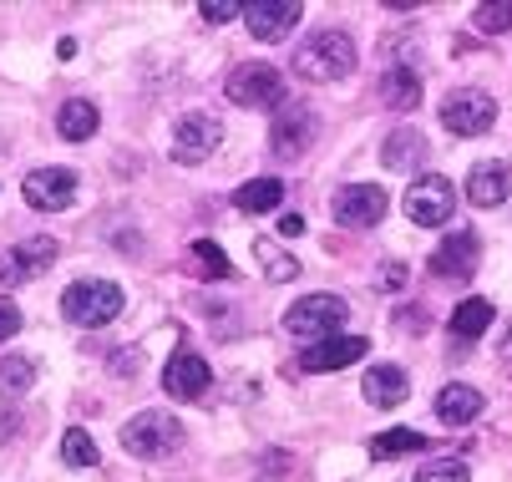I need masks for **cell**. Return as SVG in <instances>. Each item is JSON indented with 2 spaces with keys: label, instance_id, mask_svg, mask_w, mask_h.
I'll use <instances>...</instances> for the list:
<instances>
[{
  "label": "cell",
  "instance_id": "cell-1",
  "mask_svg": "<svg viewBox=\"0 0 512 482\" xmlns=\"http://www.w3.org/2000/svg\"><path fill=\"white\" fill-rule=\"evenodd\" d=\"M355 61H360V51H355V41H350L340 26L310 31V36L295 46V72H300V82H315V87L350 77Z\"/></svg>",
  "mask_w": 512,
  "mask_h": 482
},
{
  "label": "cell",
  "instance_id": "cell-2",
  "mask_svg": "<svg viewBox=\"0 0 512 482\" xmlns=\"http://www.w3.org/2000/svg\"><path fill=\"white\" fill-rule=\"evenodd\" d=\"M345 320H350V305H345L340 295H330V290L300 295L295 305L284 310V330L295 335V340H305V346H320V340L340 335Z\"/></svg>",
  "mask_w": 512,
  "mask_h": 482
},
{
  "label": "cell",
  "instance_id": "cell-3",
  "mask_svg": "<svg viewBox=\"0 0 512 482\" xmlns=\"http://www.w3.org/2000/svg\"><path fill=\"white\" fill-rule=\"evenodd\" d=\"M183 447V427L173 411H137V417L122 427V452L127 457H142V462H158V457H173Z\"/></svg>",
  "mask_w": 512,
  "mask_h": 482
},
{
  "label": "cell",
  "instance_id": "cell-4",
  "mask_svg": "<svg viewBox=\"0 0 512 482\" xmlns=\"http://www.w3.org/2000/svg\"><path fill=\"white\" fill-rule=\"evenodd\" d=\"M61 315L71 325H82V330L112 325L122 315V285H112V280H77L61 295Z\"/></svg>",
  "mask_w": 512,
  "mask_h": 482
},
{
  "label": "cell",
  "instance_id": "cell-5",
  "mask_svg": "<svg viewBox=\"0 0 512 482\" xmlns=\"http://www.w3.org/2000/svg\"><path fill=\"white\" fill-rule=\"evenodd\" d=\"M401 209H406V219L421 224V229H442V224L457 214V183L442 178V173H426V178H416V183L401 193Z\"/></svg>",
  "mask_w": 512,
  "mask_h": 482
},
{
  "label": "cell",
  "instance_id": "cell-6",
  "mask_svg": "<svg viewBox=\"0 0 512 482\" xmlns=\"http://www.w3.org/2000/svg\"><path fill=\"white\" fill-rule=\"evenodd\" d=\"M224 92H229L234 107L264 112V107H279V97H284V77L274 72L269 61H239L234 72H229V82H224Z\"/></svg>",
  "mask_w": 512,
  "mask_h": 482
},
{
  "label": "cell",
  "instance_id": "cell-7",
  "mask_svg": "<svg viewBox=\"0 0 512 482\" xmlns=\"http://www.w3.org/2000/svg\"><path fill=\"white\" fill-rule=\"evenodd\" d=\"M386 209H391V198L381 183H350L330 198V219L340 229H376L386 219Z\"/></svg>",
  "mask_w": 512,
  "mask_h": 482
},
{
  "label": "cell",
  "instance_id": "cell-8",
  "mask_svg": "<svg viewBox=\"0 0 512 482\" xmlns=\"http://www.w3.org/2000/svg\"><path fill=\"white\" fill-rule=\"evenodd\" d=\"M218 143H224V122H218L213 112H188L173 127V163L198 168V163H208L218 153Z\"/></svg>",
  "mask_w": 512,
  "mask_h": 482
},
{
  "label": "cell",
  "instance_id": "cell-9",
  "mask_svg": "<svg viewBox=\"0 0 512 482\" xmlns=\"http://www.w3.org/2000/svg\"><path fill=\"white\" fill-rule=\"evenodd\" d=\"M320 137V122L305 102H289L274 112V127H269V153L274 158H305Z\"/></svg>",
  "mask_w": 512,
  "mask_h": 482
},
{
  "label": "cell",
  "instance_id": "cell-10",
  "mask_svg": "<svg viewBox=\"0 0 512 482\" xmlns=\"http://www.w3.org/2000/svg\"><path fill=\"white\" fill-rule=\"evenodd\" d=\"M492 122H497V102L487 92L462 87V92L442 97V127L452 137H482V132H492Z\"/></svg>",
  "mask_w": 512,
  "mask_h": 482
},
{
  "label": "cell",
  "instance_id": "cell-11",
  "mask_svg": "<svg viewBox=\"0 0 512 482\" xmlns=\"http://www.w3.org/2000/svg\"><path fill=\"white\" fill-rule=\"evenodd\" d=\"M56 254H61V244H56L51 234H31V239L11 244L6 254H0V285H26V280H36V274H46V269L56 264Z\"/></svg>",
  "mask_w": 512,
  "mask_h": 482
},
{
  "label": "cell",
  "instance_id": "cell-12",
  "mask_svg": "<svg viewBox=\"0 0 512 482\" xmlns=\"http://www.w3.org/2000/svg\"><path fill=\"white\" fill-rule=\"evenodd\" d=\"M21 193L36 214H61L77 203V173L71 168H36V173H26Z\"/></svg>",
  "mask_w": 512,
  "mask_h": 482
},
{
  "label": "cell",
  "instance_id": "cell-13",
  "mask_svg": "<svg viewBox=\"0 0 512 482\" xmlns=\"http://www.w3.org/2000/svg\"><path fill=\"white\" fill-rule=\"evenodd\" d=\"M477 264H482V239H477V229L447 234L442 249L426 259V269L436 274V280H467V274H477Z\"/></svg>",
  "mask_w": 512,
  "mask_h": 482
},
{
  "label": "cell",
  "instance_id": "cell-14",
  "mask_svg": "<svg viewBox=\"0 0 512 482\" xmlns=\"http://www.w3.org/2000/svg\"><path fill=\"white\" fill-rule=\"evenodd\" d=\"M360 356H371V340L365 335H330V340H320V346L300 351V371H345Z\"/></svg>",
  "mask_w": 512,
  "mask_h": 482
},
{
  "label": "cell",
  "instance_id": "cell-15",
  "mask_svg": "<svg viewBox=\"0 0 512 482\" xmlns=\"http://www.w3.org/2000/svg\"><path fill=\"white\" fill-rule=\"evenodd\" d=\"M467 203L472 209H497V203H507L512 198V163H502V158H492V163H477L472 173H467Z\"/></svg>",
  "mask_w": 512,
  "mask_h": 482
},
{
  "label": "cell",
  "instance_id": "cell-16",
  "mask_svg": "<svg viewBox=\"0 0 512 482\" xmlns=\"http://www.w3.org/2000/svg\"><path fill=\"white\" fill-rule=\"evenodd\" d=\"M244 21L254 41H284L300 26V6L295 0H254V6H244Z\"/></svg>",
  "mask_w": 512,
  "mask_h": 482
},
{
  "label": "cell",
  "instance_id": "cell-17",
  "mask_svg": "<svg viewBox=\"0 0 512 482\" xmlns=\"http://www.w3.org/2000/svg\"><path fill=\"white\" fill-rule=\"evenodd\" d=\"M208 386H213V371H208V361L193 356V351H178V356L163 366V391L178 396V401H198Z\"/></svg>",
  "mask_w": 512,
  "mask_h": 482
},
{
  "label": "cell",
  "instance_id": "cell-18",
  "mask_svg": "<svg viewBox=\"0 0 512 482\" xmlns=\"http://www.w3.org/2000/svg\"><path fill=\"white\" fill-rule=\"evenodd\" d=\"M421 158H426V132L421 127H396L381 143V168H391V173H411V168H421Z\"/></svg>",
  "mask_w": 512,
  "mask_h": 482
},
{
  "label": "cell",
  "instance_id": "cell-19",
  "mask_svg": "<svg viewBox=\"0 0 512 482\" xmlns=\"http://www.w3.org/2000/svg\"><path fill=\"white\" fill-rule=\"evenodd\" d=\"M482 391L477 386H462V381H452V386H442V396H436V417H442L447 427H467V422H477L482 417Z\"/></svg>",
  "mask_w": 512,
  "mask_h": 482
},
{
  "label": "cell",
  "instance_id": "cell-20",
  "mask_svg": "<svg viewBox=\"0 0 512 482\" xmlns=\"http://www.w3.org/2000/svg\"><path fill=\"white\" fill-rule=\"evenodd\" d=\"M381 102L391 112H416L421 107V72L416 66H391V72H381Z\"/></svg>",
  "mask_w": 512,
  "mask_h": 482
},
{
  "label": "cell",
  "instance_id": "cell-21",
  "mask_svg": "<svg viewBox=\"0 0 512 482\" xmlns=\"http://www.w3.org/2000/svg\"><path fill=\"white\" fill-rule=\"evenodd\" d=\"M97 127H102V112H97L87 97L61 102V112H56V132L66 137V143H87V137H97Z\"/></svg>",
  "mask_w": 512,
  "mask_h": 482
},
{
  "label": "cell",
  "instance_id": "cell-22",
  "mask_svg": "<svg viewBox=\"0 0 512 482\" xmlns=\"http://www.w3.org/2000/svg\"><path fill=\"white\" fill-rule=\"evenodd\" d=\"M360 391H365V401L371 406H401L406 401V371L401 366H371L365 371V381H360Z\"/></svg>",
  "mask_w": 512,
  "mask_h": 482
},
{
  "label": "cell",
  "instance_id": "cell-23",
  "mask_svg": "<svg viewBox=\"0 0 512 482\" xmlns=\"http://www.w3.org/2000/svg\"><path fill=\"white\" fill-rule=\"evenodd\" d=\"M284 203V183L279 178H249L239 193H234V209L239 214H274Z\"/></svg>",
  "mask_w": 512,
  "mask_h": 482
},
{
  "label": "cell",
  "instance_id": "cell-24",
  "mask_svg": "<svg viewBox=\"0 0 512 482\" xmlns=\"http://www.w3.org/2000/svg\"><path fill=\"white\" fill-rule=\"evenodd\" d=\"M492 300H462L457 310H452V320H447V330H452V340H477L487 325H492Z\"/></svg>",
  "mask_w": 512,
  "mask_h": 482
},
{
  "label": "cell",
  "instance_id": "cell-25",
  "mask_svg": "<svg viewBox=\"0 0 512 482\" xmlns=\"http://www.w3.org/2000/svg\"><path fill=\"white\" fill-rule=\"evenodd\" d=\"M36 386V361L31 356H0V396H26Z\"/></svg>",
  "mask_w": 512,
  "mask_h": 482
},
{
  "label": "cell",
  "instance_id": "cell-26",
  "mask_svg": "<svg viewBox=\"0 0 512 482\" xmlns=\"http://www.w3.org/2000/svg\"><path fill=\"white\" fill-rule=\"evenodd\" d=\"M421 447H426V437H421L416 427H391V432H381V437L371 442V457L391 462V457H411V452H421Z\"/></svg>",
  "mask_w": 512,
  "mask_h": 482
},
{
  "label": "cell",
  "instance_id": "cell-27",
  "mask_svg": "<svg viewBox=\"0 0 512 482\" xmlns=\"http://www.w3.org/2000/svg\"><path fill=\"white\" fill-rule=\"evenodd\" d=\"M193 264H198L203 280H234V264H229V254L218 249L213 239H193Z\"/></svg>",
  "mask_w": 512,
  "mask_h": 482
},
{
  "label": "cell",
  "instance_id": "cell-28",
  "mask_svg": "<svg viewBox=\"0 0 512 482\" xmlns=\"http://www.w3.org/2000/svg\"><path fill=\"white\" fill-rule=\"evenodd\" d=\"M254 259H259V269L269 274L274 285H284V280H295V274H300V264L289 259L279 244H269V239H259V244H254Z\"/></svg>",
  "mask_w": 512,
  "mask_h": 482
},
{
  "label": "cell",
  "instance_id": "cell-29",
  "mask_svg": "<svg viewBox=\"0 0 512 482\" xmlns=\"http://www.w3.org/2000/svg\"><path fill=\"white\" fill-rule=\"evenodd\" d=\"M472 31H482V36L512 31V0H487V6H477L472 11Z\"/></svg>",
  "mask_w": 512,
  "mask_h": 482
},
{
  "label": "cell",
  "instance_id": "cell-30",
  "mask_svg": "<svg viewBox=\"0 0 512 482\" xmlns=\"http://www.w3.org/2000/svg\"><path fill=\"white\" fill-rule=\"evenodd\" d=\"M61 462H66V467H97V442H92L82 427H71V432L61 437Z\"/></svg>",
  "mask_w": 512,
  "mask_h": 482
},
{
  "label": "cell",
  "instance_id": "cell-31",
  "mask_svg": "<svg viewBox=\"0 0 512 482\" xmlns=\"http://www.w3.org/2000/svg\"><path fill=\"white\" fill-rule=\"evenodd\" d=\"M411 482H472V472H467V462H457V457H436V462H426Z\"/></svg>",
  "mask_w": 512,
  "mask_h": 482
},
{
  "label": "cell",
  "instance_id": "cell-32",
  "mask_svg": "<svg viewBox=\"0 0 512 482\" xmlns=\"http://www.w3.org/2000/svg\"><path fill=\"white\" fill-rule=\"evenodd\" d=\"M254 472H259V482H284L289 472H295V457L289 452H259Z\"/></svg>",
  "mask_w": 512,
  "mask_h": 482
},
{
  "label": "cell",
  "instance_id": "cell-33",
  "mask_svg": "<svg viewBox=\"0 0 512 482\" xmlns=\"http://www.w3.org/2000/svg\"><path fill=\"white\" fill-rule=\"evenodd\" d=\"M198 16H203L208 26H224V21L244 16V6H239V0H203V6H198Z\"/></svg>",
  "mask_w": 512,
  "mask_h": 482
},
{
  "label": "cell",
  "instance_id": "cell-34",
  "mask_svg": "<svg viewBox=\"0 0 512 482\" xmlns=\"http://www.w3.org/2000/svg\"><path fill=\"white\" fill-rule=\"evenodd\" d=\"M376 285H381V290H391V295H396V290H406V285H411V269H406V264H401V259H386V264H381V269H376Z\"/></svg>",
  "mask_w": 512,
  "mask_h": 482
},
{
  "label": "cell",
  "instance_id": "cell-35",
  "mask_svg": "<svg viewBox=\"0 0 512 482\" xmlns=\"http://www.w3.org/2000/svg\"><path fill=\"white\" fill-rule=\"evenodd\" d=\"M396 325L406 335H426L431 330V315H426V305H406V310H396Z\"/></svg>",
  "mask_w": 512,
  "mask_h": 482
},
{
  "label": "cell",
  "instance_id": "cell-36",
  "mask_svg": "<svg viewBox=\"0 0 512 482\" xmlns=\"http://www.w3.org/2000/svg\"><path fill=\"white\" fill-rule=\"evenodd\" d=\"M21 330V310H16V300H6L0 295V346H6V340Z\"/></svg>",
  "mask_w": 512,
  "mask_h": 482
},
{
  "label": "cell",
  "instance_id": "cell-37",
  "mask_svg": "<svg viewBox=\"0 0 512 482\" xmlns=\"http://www.w3.org/2000/svg\"><path fill=\"white\" fill-rule=\"evenodd\" d=\"M16 427H21V417H16V411H0V447H6V442L16 437Z\"/></svg>",
  "mask_w": 512,
  "mask_h": 482
},
{
  "label": "cell",
  "instance_id": "cell-38",
  "mask_svg": "<svg viewBox=\"0 0 512 482\" xmlns=\"http://www.w3.org/2000/svg\"><path fill=\"white\" fill-rule=\"evenodd\" d=\"M279 234H289V239L305 234V219H300V214H284V219H279Z\"/></svg>",
  "mask_w": 512,
  "mask_h": 482
},
{
  "label": "cell",
  "instance_id": "cell-39",
  "mask_svg": "<svg viewBox=\"0 0 512 482\" xmlns=\"http://www.w3.org/2000/svg\"><path fill=\"white\" fill-rule=\"evenodd\" d=\"M137 366H142V361H132V351H117V361H112V371H117V376H132Z\"/></svg>",
  "mask_w": 512,
  "mask_h": 482
},
{
  "label": "cell",
  "instance_id": "cell-40",
  "mask_svg": "<svg viewBox=\"0 0 512 482\" xmlns=\"http://www.w3.org/2000/svg\"><path fill=\"white\" fill-rule=\"evenodd\" d=\"M497 356H502V361L512 366V320L502 325V340H497Z\"/></svg>",
  "mask_w": 512,
  "mask_h": 482
}]
</instances>
